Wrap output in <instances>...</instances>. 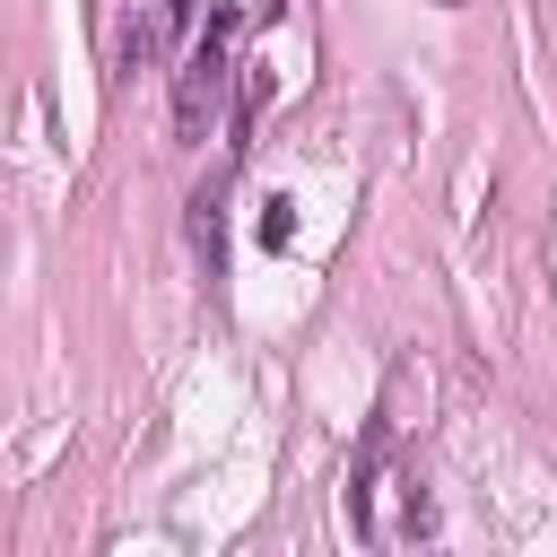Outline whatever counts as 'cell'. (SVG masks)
Listing matches in <instances>:
<instances>
[{"mask_svg": "<svg viewBox=\"0 0 557 557\" xmlns=\"http://www.w3.org/2000/svg\"><path fill=\"white\" fill-rule=\"evenodd\" d=\"M348 522H357V540H366V548H392V540H426V531H435V505H426V487L383 453V426H374V435H366V453H357Z\"/></svg>", "mask_w": 557, "mask_h": 557, "instance_id": "obj_1", "label": "cell"}, {"mask_svg": "<svg viewBox=\"0 0 557 557\" xmlns=\"http://www.w3.org/2000/svg\"><path fill=\"white\" fill-rule=\"evenodd\" d=\"M226 78H235V9H209V26L183 52V78H174V139L183 148L209 139V122L226 104Z\"/></svg>", "mask_w": 557, "mask_h": 557, "instance_id": "obj_2", "label": "cell"}, {"mask_svg": "<svg viewBox=\"0 0 557 557\" xmlns=\"http://www.w3.org/2000/svg\"><path fill=\"white\" fill-rule=\"evenodd\" d=\"M191 252L209 261V278L226 270V218H218V191H191Z\"/></svg>", "mask_w": 557, "mask_h": 557, "instance_id": "obj_3", "label": "cell"}, {"mask_svg": "<svg viewBox=\"0 0 557 557\" xmlns=\"http://www.w3.org/2000/svg\"><path fill=\"white\" fill-rule=\"evenodd\" d=\"M157 44H165V17H139V26H122V70L157 61Z\"/></svg>", "mask_w": 557, "mask_h": 557, "instance_id": "obj_4", "label": "cell"}, {"mask_svg": "<svg viewBox=\"0 0 557 557\" xmlns=\"http://www.w3.org/2000/svg\"><path fill=\"white\" fill-rule=\"evenodd\" d=\"M261 235H270V244H287V235H296V218H287V200H270V209H261Z\"/></svg>", "mask_w": 557, "mask_h": 557, "instance_id": "obj_5", "label": "cell"}]
</instances>
